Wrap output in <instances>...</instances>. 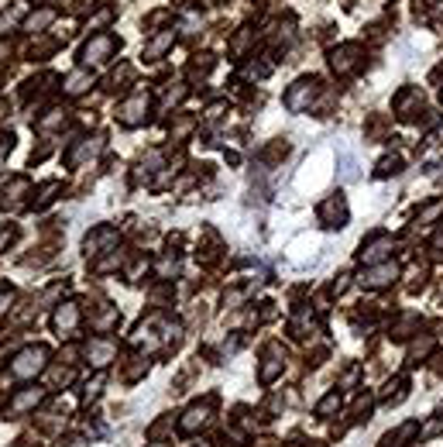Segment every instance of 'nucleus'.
<instances>
[{"label":"nucleus","mask_w":443,"mask_h":447,"mask_svg":"<svg viewBox=\"0 0 443 447\" xmlns=\"http://www.w3.org/2000/svg\"><path fill=\"white\" fill-rule=\"evenodd\" d=\"M0 110H3V103H0Z\"/></svg>","instance_id":"obj_37"},{"label":"nucleus","mask_w":443,"mask_h":447,"mask_svg":"<svg viewBox=\"0 0 443 447\" xmlns=\"http://www.w3.org/2000/svg\"><path fill=\"white\" fill-rule=\"evenodd\" d=\"M100 148H103V138H100V134H93V138H83V141H80V145H76V148L66 155V162H69V166H80V162L93 159Z\"/></svg>","instance_id":"obj_15"},{"label":"nucleus","mask_w":443,"mask_h":447,"mask_svg":"<svg viewBox=\"0 0 443 447\" xmlns=\"http://www.w3.org/2000/svg\"><path fill=\"white\" fill-rule=\"evenodd\" d=\"M24 193H28V179L24 176L10 179L7 186H0V207H17Z\"/></svg>","instance_id":"obj_16"},{"label":"nucleus","mask_w":443,"mask_h":447,"mask_svg":"<svg viewBox=\"0 0 443 447\" xmlns=\"http://www.w3.org/2000/svg\"><path fill=\"white\" fill-rule=\"evenodd\" d=\"M357 59H361V45H354V42L337 45V49L330 52V66H334V73H337V76H347V73L357 66Z\"/></svg>","instance_id":"obj_7"},{"label":"nucleus","mask_w":443,"mask_h":447,"mask_svg":"<svg viewBox=\"0 0 443 447\" xmlns=\"http://www.w3.org/2000/svg\"><path fill=\"white\" fill-rule=\"evenodd\" d=\"M10 24H14V17H10V14H0V35H7Z\"/></svg>","instance_id":"obj_33"},{"label":"nucleus","mask_w":443,"mask_h":447,"mask_svg":"<svg viewBox=\"0 0 443 447\" xmlns=\"http://www.w3.org/2000/svg\"><path fill=\"white\" fill-rule=\"evenodd\" d=\"M55 189H59V182H45V186L38 189V200H35V207L42 210L45 203H52V193H55Z\"/></svg>","instance_id":"obj_22"},{"label":"nucleus","mask_w":443,"mask_h":447,"mask_svg":"<svg viewBox=\"0 0 443 447\" xmlns=\"http://www.w3.org/2000/svg\"><path fill=\"white\" fill-rule=\"evenodd\" d=\"M45 368H48V348H42V344H31L10 358V378H21V382H31Z\"/></svg>","instance_id":"obj_1"},{"label":"nucleus","mask_w":443,"mask_h":447,"mask_svg":"<svg viewBox=\"0 0 443 447\" xmlns=\"http://www.w3.org/2000/svg\"><path fill=\"white\" fill-rule=\"evenodd\" d=\"M114 245H117V231H114V227H96L93 234H87V241H83L87 255H103V252H114Z\"/></svg>","instance_id":"obj_11"},{"label":"nucleus","mask_w":443,"mask_h":447,"mask_svg":"<svg viewBox=\"0 0 443 447\" xmlns=\"http://www.w3.org/2000/svg\"><path fill=\"white\" fill-rule=\"evenodd\" d=\"M440 213H443V203H430V207L419 213V224H430V220H437Z\"/></svg>","instance_id":"obj_23"},{"label":"nucleus","mask_w":443,"mask_h":447,"mask_svg":"<svg viewBox=\"0 0 443 447\" xmlns=\"http://www.w3.org/2000/svg\"><path fill=\"white\" fill-rule=\"evenodd\" d=\"M14 241V227H0V252Z\"/></svg>","instance_id":"obj_31"},{"label":"nucleus","mask_w":443,"mask_h":447,"mask_svg":"<svg viewBox=\"0 0 443 447\" xmlns=\"http://www.w3.org/2000/svg\"><path fill=\"white\" fill-rule=\"evenodd\" d=\"M93 87V73L89 69H73L66 80H62V89L69 93V96H80V93H87Z\"/></svg>","instance_id":"obj_17"},{"label":"nucleus","mask_w":443,"mask_h":447,"mask_svg":"<svg viewBox=\"0 0 443 447\" xmlns=\"http://www.w3.org/2000/svg\"><path fill=\"white\" fill-rule=\"evenodd\" d=\"M114 355H117V344H114L110 338H89L87 358L96 365V368H107V365L114 361Z\"/></svg>","instance_id":"obj_12"},{"label":"nucleus","mask_w":443,"mask_h":447,"mask_svg":"<svg viewBox=\"0 0 443 447\" xmlns=\"http://www.w3.org/2000/svg\"><path fill=\"white\" fill-rule=\"evenodd\" d=\"M337 410H341V396H337V392H327V396L316 403V417H323V420H327V417H334Z\"/></svg>","instance_id":"obj_20"},{"label":"nucleus","mask_w":443,"mask_h":447,"mask_svg":"<svg viewBox=\"0 0 443 447\" xmlns=\"http://www.w3.org/2000/svg\"><path fill=\"white\" fill-rule=\"evenodd\" d=\"M45 399V389H21V392H14L10 396V403H7V413H14V417H21V413H31L38 403Z\"/></svg>","instance_id":"obj_10"},{"label":"nucleus","mask_w":443,"mask_h":447,"mask_svg":"<svg viewBox=\"0 0 443 447\" xmlns=\"http://www.w3.org/2000/svg\"><path fill=\"white\" fill-rule=\"evenodd\" d=\"M388 173H399V159H385L378 166V176H388Z\"/></svg>","instance_id":"obj_28"},{"label":"nucleus","mask_w":443,"mask_h":447,"mask_svg":"<svg viewBox=\"0 0 443 447\" xmlns=\"http://www.w3.org/2000/svg\"><path fill=\"white\" fill-rule=\"evenodd\" d=\"M117 320H120L117 310H103V313L93 320V327H96V331H107V327H117Z\"/></svg>","instance_id":"obj_21"},{"label":"nucleus","mask_w":443,"mask_h":447,"mask_svg":"<svg viewBox=\"0 0 443 447\" xmlns=\"http://www.w3.org/2000/svg\"><path fill=\"white\" fill-rule=\"evenodd\" d=\"M388 252H392V238H385V234H374L368 245H361V262H368V265L388 262Z\"/></svg>","instance_id":"obj_9"},{"label":"nucleus","mask_w":443,"mask_h":447,"mask_svg":"<svg viewBox=\"0 0 443 447\" xmlns=\"http://www.w3.org/2000/svg\"><path fill=\"white\" fill-rule=\"evenodd\" d=\"M395 275H399V265H395V262H378V265L364 268L357 282H361L364 289H381V286H388Z\"/></svg>","instance_id":"obj_6"},{"label":"nucleus","mask_w":443,"mask_h":447,"mask_svg":"<svg viewBox=\"0 0 443 447\" xmlns=\"http://www.w3.org/2000/svg\"><path fill=\"white\" fill-rule=\"evenodd\" d=\"M182 96H186V89H182V87H176V89H165V100H162V107L169 110L172 103H179V100H182Z\"/></svg>","instance_id":"obj_27"},{"label":"nucleus","mask_w":443,"mask_h":447,"mask_svg":"<svg viewBox=\"0 0 443 447\" xmlns=\"http://www.w3.org/2000/svg\"><path fill=\"white\" fill-rule=\"evenodd\" d=\"M52 21H55V10H38V14H31V17L24 21V28L38 35V31H42V28H48Z\"/></svg>","instance_id":"obj_19"},{"label":"nucleus","mask_w":443,"mask_h":447,"mask_svg":"<svg viewBox=\"0 0 443 447\" xmlns=\"http://www.w3.org/2000/svg\"><path fill=\"white\" fill-rule=\"evenodd\" d=\"M148 107H152L148 93H134V96H127V100L120 103L117 121H120L124 128H138V124H145V121H148Z\"/></svg>","instance_id":"obj_2"},{"label":"nucleus","mask_w":443,"mask_h":447,"mask_svg":"<svg viewBox=\"0 0 443 447\" xmlns=\"http://www.w3.org/2000/svg\"><path fill=\"white\" fill-rule=\"evenodd\" d=\"M176 272H179L176 258H162V262H159V275H162V279H169V275H176Z\"/></svg>","instance_id":"obj_25"},{"label":"nucleus","mask_w":443,"mask_h":447,"mask_svg":"<svg viewBox=\"0 0 443 447\" xmlns=\"http://www.w3.org/2000/svg\"><path fill=\"white\" fill-rule=\"evenodd\" d=\"M114 49H117V42L110 35H93L83 45V66H103L114 55Z\"/></svg>","instance_id":"obj_5"},{"label":"nucleus","mask_w":443,"mask_h":447,"mask_svg":"<svg viewBox=\"0 0 443 447\" xmlns=\"http://www.w3.org/2000/svg\"><path fill=\"white\" fill-rule=\"evenodd\" d=\"M62 117H66V110H59V107H55V110H48V117H42V121H38V128H55Z\"/></svg>","instance_id":"obj_24"},{"label":"nucleus","mask_w":443,"mask_h":447,"mask_svg":"<svg viewBox=\"0 0 443 447\" xmlns=\"http://www.w3.org/2000/svg\"><path fill=\"white\" fill-rule=\"evenodd\" d=\"M213 396H206L203 403H192L186 413H182V420H179V430L182 434H196L199 427H206V420H210V413H213Z\"/></svg>","instance_id":"obj_4"},{"label":"nucleus","mask_w":443,"mask_h":447,"mask_svg":"<svg viewBox=\"0 0 443 447\" xmlns=\"http://www.w3.org/2000/svg\"><path fill=\"white\" fill-rule=\"evenodd\" d=\"M344 289H347V275H341V279H337V282L330 286V292H334V296H341Z\"/></svg>","instance_id":"obj_32"},{"label":"nucleus","mask_w":443,"mask_h":447,"mask_svg":"<svg viewBox=\"0 0 443 447\" xmlns=\"http://www.w3.org/2000/svg\"><path fill=\"white\" fill-rule=\"evenodd\" d=\"M316 89H320V83L313 80V76H302V80H296L292 87H289V93H285V107L289 110H306L309 103H313V96H316Z\"/></svg>","instance_id":"obj_3"},{"label":"nucleus","mask_w":443,"mask_h":447,"mask_svg":"<svg viewBox=\"0 0 443 447\" xmlns=\"http://www.w3.org/2000/svg\"><path fill=\"white\" fill-rule=\"evenodd\" d=\"M172 42H176V31H172V28H169V31H162V35H155V38L145 45V59H159Z\"/></svg>","instance_id":"obj_18"},{"label":"nucleus","mask_w":443,"mask_h":447,"mask_svg":"<svg viewBox=\"0 0 443 447\" xmlns=\"http://www.w3.org/2000/svg\"><path fill=\"white\" fill-rule=\"evenodd\" d=\"M282 365H285V355H282V348L278 344H268V351H265V361H262V368H258V378L262 382H275V375L282 371Z\"/></svg>","instance_id":"obj_14"},{"label":"nucleus","mask_w":443,"mask_h":447,"mask_svg":"<svg viewBox=\"0 0 443 447\" xmlns=\"http://www.w3.org/2000/svg\"><path fill=\"white\" fill-rule=\"evenodd\" d=\"M430 348H433V341H430V338H426V341H419V344H413V358H423Z\"/></svg>","instance_id":"obj_30"},{"label":"nucleus","mask_w":443,"mask_h":447,"mask_svg":"<svg viewBox=\"0 0 443 447\" xmlns=\"http://www.w3.org/2000/svg\"><path fill=\"white\" fill-rule=\"evenodd\" d=\"M52 324H55L59 334H73V331L80 327V306H76V303H62V306L55 310Z\"/></svg>","instance_id":"obj_13"},{"label":"nucleus","mask_w":443,"mask_h":447,"mask_svg":"<svg viewBox=\"0 0 443 447\" xmlns=\"http://www.w3.org/2000/svg\"><path fill=\"white\" fill-rule=\"evenodd\" d=\"M320 220H323L327 227H344V224H347V203H344L341 193L330 196V200L320 207Z\"/></svg>","instance_id":"obj_8"},{"label":"nucleus","mask_w":443,"mask_h":447,"mask_svg":"<svg viewBox=\"0 0 443 447\" xmlns=\"http://www.w3.org/2000/svg\"><path fill=\"white\" fill-rule=\"evenodd\" d=\"M402 385H406V382H395V389H402ZM388 392H392V385H388ZM402 396H406V392H395V396H392V403H399Z\"/></svg>","instance_id":"obj_34"},{"label":"nucleus","mask_w":443,"mask_h":447,"mask_svg":"<svg viewBox=\"0 0 443 447\" xmlns=\"http://www.w3.org/2000/svg\"><path fill=\"white\" fill-rule=\"evenodd\" d=\"M69 378H73V371H69V368H55V371H52V382H55V385H59V382L66 385Z\"/></svg>","instance_id":"obj_29"},{"label":"nucleus","mask_w":443,"mask_h":447,"mask_svg":"<svg viewBox=\"0 0 443 447\" xmlns=\"http://www.w3.org/2000/svg\"><path fill=\"white\" fill-rule=\"evenodd\" d=\"M196 447H213V444H206V441H199V444H196Z\"/></svg>","instance_id":"obj_36"},{"label":"nucleus","mask_w":443,"mask_h":447,"mask_svg":"<svg viewBox=\"0 0 443 447\" xmlns=\"http://www.w3.org/2000/svg\"><path fill=\"white\" fill-rule=\"evenodd\" d=\"M152 447H172V444H162V441H155V444H152Z\"/></svg>","instance_id":"obj_35"},{"label":"nucleus","mask_w":443,"mask_h":447,"mask_svg":"<svg viewBox=\"0 0 443 447\" xmlns=\"http://www.w3.org/2000/svg\"><path fill=\"white\" fill-rule=\"evenodd\" d=\"M100 385H103V378H100V375H96V378H93V382H89L87 389H83V399H87V403H93V399H96V396H100Z\"/></svg>","instance_id":"obj_26"}]
</instances>
